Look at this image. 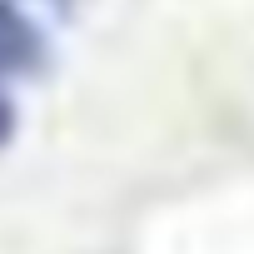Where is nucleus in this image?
Segmentation results:
<instances>
[{
  "label": "nucleus",
  "instance_id": "1",
  "mask_svg": "<svg viewBox=\"0 0 254 254\" xmlns=\"http://www.w3.org/2000/svg\"><path fill=\"white\" fill-rule=\"evenodd\" d=\"M40 65H45L40 25L15 0H0V75H35Z\"/></svg>",
  "mask_w": 254,
  "mask_h": 254
},
{
  "label": "nucleus",
  "instance_id": "3",
  "mask_svg": "<svg viewBox=\"0 0 254 254\" xmlns=\"http://www.w3.org/2000/svg\"><path fill=\"white\" fill-rule=\"evenodd\" d=\"M50 5H70V0H50Z\"/></svg>",
  "mask_w": 254,
  "mask_h": 254
},
{
  "label": "nucleus",
  "instance_id": "2",
  "mask_svg": "<svg viewBox=\"0 0 254 254\" xmlns=\"http://www.w3.org/2000/svg\"><path fill=\"white\" fill-rule=\"evenodd\" d=\"M10 135H15V105H10L5 85H0V150L10 145Z\"/></svg>",
  "mask_w": 254,
  "mask_h": 254
}]
</instances>
